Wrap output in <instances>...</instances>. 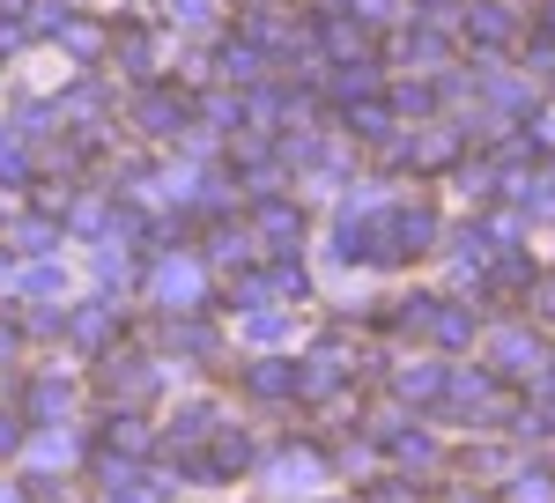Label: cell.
<instances>
[{"label": "cell", "instance_id": "cell-1", "mask_svg": "<svg viewBox=\"0 0 555 503\" xmlns=\"http://www.w3.org/2000/svg\"><path fill=\"white\" fill-rule=\"evenodd\" d=\"M467 38L474 44H512L518 38L512 8H504V0H474V8H467Z\"/></svg>", "mask_w": 555, "mask_h": 503}, {"label": "cell", "instance_id": "cell-2", "mask_svg": "<svg viewBox=\"0 0 555 503\" xmlns=\"http://www.w3.org/2000/svg\"><path fill=\"white\" fill-rule=\"evenodd\" d=\"M185 119H193V104H185L178 89H149V96H141V126H149V133H178Z\"/></svg>", "mask_w": 555, "mask_h": 503}, {"label": "cell", "instance_id": "cell-3", "mask_svg": "<svg viewBox=\"0 0 555 503\" xmlns=\"http://www.w3.org/2000/svg\"><path fill=\"white\" fill-rule=\"evenodd\" d=\"M104 392H112V400H119V392H127V400H141V392H149V363H141V356H112Z\"/></svg>", "mask_w": 555, "mask_h": 503}, {"label": "cell", "instance_id": "cell-4", "mask_svg": "<svg viewBox=\"0 0 555 503\" xmlns=\"http://www.w3.org/2000/svg\"><path fill=\"white\" fill-rule=\"evenodd\" d=\"M245 385H253L259 400H282V392H297V371H282V363H253Z\"/></svg>", "mask_w": 555, "mask_h": 503}, {"label": "cell", "instance_id": "cell-5", "mask_svg": "<svg viewBox=\"0 0 555 503\" xmlns=\"http://www.w3.org/2000/svg\"><path fill=\"white\" fill-rule=\"evenodd\" d=\"M222 75H230V82H253V75H259V44L253 38L222 44Z\"/></svg>", "mask_w": 555, "mask_h": 503}, {"label": "cell", "instance_id": "cell-6", "mask_svg": "<svg viewBox=\"0 0 555 503\" xmlns=\"http://www.w3.org/2000/svg\"><path fill=\"white\" fill-rule=\"evenodd\" d=\"M259 230H267L274 245H289V237H297L304 222H297V208H289V201H267V208H259Z\"/></svg>", "mask_w": 555, "mask_h": 503}, {"label": "cell", "instance_id": "cell-7", "mask_svg": "<svg viewBox=\"0 0 555 503\" xmlns=\"http://www.w3.org/2000/svg\"><path fill=\"white\" fill-rule=\"evenodd\" d=\"M496 356H504V371H533V363H541V340L504 334V340H496Z\"/></svg>", "mask_w": 555, "mask_h": 503}, {"label": "cell", "instance_id": "cell-8", "mask_svg": "<svg viewBox=\"0 0 555 503\" xmlns=\"http://www.w3.org/2000/svg\"><path fill=\"white\" fill-rule=\"evenodd\" d=\"M245 460H253V452H245V437H215V460L201 466V474H208V481H215V474H237V466H245Z\"/></svg>", "mask_w": 555, "mask_h": 503}, {"label": "cell", "instance_id": "cell-9", "mask_svg": "<svg viewBox=\"0 0 555 503\" xmlns=\"http://www.w3.org/2000/svg\"><path fill=\"white\" fill-rule=\"evenodd\" d=\"M512 503H555V481L548 474H526V481L512 489Z\"/></svg>", "mask_w": 555, "mask_h": 503}, {"label": "cell", "instance_id": "cell-10", "mask_svg": "<svg viewBox=\"0 0 555 503\" xmlns=\"http://www.w3.org/2000/svg\"><path fill=\"white\" fill-rule=\"evenodd\" d=\"M437 385H444V377L429 371V363H423V371H400V392H415V400H429V392H437Z\"/></svg>", "mask_w": 555, "mask_h": 503}, {"label": "cell", "instance_id": "cell-11", "mask_svg": "<svg viewBox=\"0 0 555 503\" xmlns=\"http://www.w3.org/2000/svg\"><path fill=\"white\" fill-rule=\"evenodd\" d=\"M437 334H444V340H467L474 319H467V311H437Z\"/></svg>", "mask_w": 555, "mask_h": 503}, {"label": "cell", "instance_id": "cell-12", "mask_svg": "<svg viewBox=\"0 0 555 503\" xmlns=\"http://www.w3.org/2000/svg\"><path fill=\"white\" fill-rule=\"evenodd\" d=\"M112 444H119V452H141L149 437H141V422H127V415H119V422H112Z\"/></svg>", "mask_w": 555, "mask_h": 503}, {"label": "cell", "instance_id": "cell-13", "mask_svg": "<svg viewBox=\"0 0 555 503\" xmlns=\"http://www.w3.org/2000/svg\"><path fill=\"white\" fill-rule=\"evenodd\" d=\"M178 8V23H208V0H171Z\"/></svg>", "mask_w": 555, "mask_h": 503}, {"label": "cell", "instance_id": "cell-14", "mask_svg": "<svg viewBox=\"0 0 555 503\" xmlns=\"http://www.w3.org/2000/svg\"><path fill=\"white\" fill-rule=\"evenodd\" d=\"M15 437H23V429H15V422L0 415V452H15Z\"/></svg>", "mask_w": 555, "mask_h": 503}, {"label": "cell", "instance_id": "cell-15", "mask_svg": "<svg viewBox=\"0 0 555 503\" xmlns=\"http://www.w3.org/2000/svg\"><path fill=\"white\" fill-rule=\"evenodd\" d=\"M23 8H30V0H0V15H23Z\"/></svg>", "mask_w": 555, "mask_h": 503}, {"label": "cell", "instance_id": "cell-16", "mask_svg": "<svg viewBox=\"0 0 555 503\" xmlns=\"http://www.w3.org/2000/svg\"><path fill=\"white\" fill-rule=\"evenodd\" d=\"M0 503H23V489H0Z\"/></svg>", "mask_w": 555, "mask_h": 503}, {"label": "cell", "instance_id": "cell-17", "mask_svg": "<svg viewBox=\"0 0 555 503\" xmlns=\"http://www.w3.org/2000/svg\"><path fill=\"white\" fill-rule=\"evenodd\" d=\"M541 311H548V319H555V289H548V296H541Z\"/></svg>", "mask_w": 555, "mask_h": 503}, {"label": "cell", "instance_id": "cell-18", "mask_svg": "<svg viewBox=\"0 0 555 503\" xmlns=\"http://www.w3.org/2000/svg\"><path fill=\"white\" fill-rule=\"evenodd\" d=\"M541 23H548V38H555V0H548V15H541Z\"/></svg>", "mask_w": 555, "mask_h": 503}]
</instances>
